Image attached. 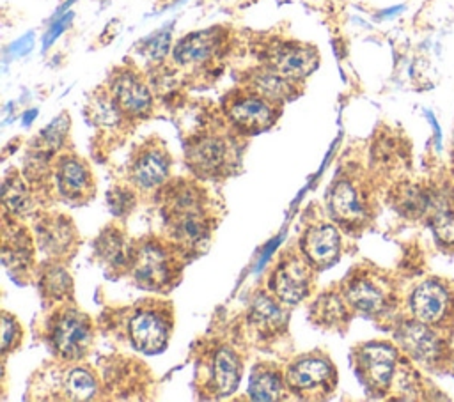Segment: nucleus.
Returning a JSON list of instances; mask_svg holds the SVG:
<instances>
[{"label": "nucleus", "mask_w": 454, "mask_h": 402, "mask_svg": "<svg viewBox=\"0 0 454 402\" xmlns=\"http://www.w3.org/2000/svg\"><path fill=\"white\" fill-rule=\"evenodd\" d=\"M186 260L168 237L145 236L137 239L129 276L144 290L168 292L179 283Z\"/></svg>", "instance_id": "f257e3e1"}, {"label": "nucleus", "mask_w": 454, "mask_h": 402, "mask_svg": "<svg viewBox=\"0 0 454 402\" xmlns=\"http://www.w3.org/2000/svg\"><path fill=\"white\" fill-rule=\"evenodd\" d=\"M44 342L57 361H82L94 342V322L71 301L57 305L44 322Z\"/></svg>", "instance_id": "f03ea898"}, {"label": "nucleus", "mask_w": 454, "mask_h": 402, "mask_svg": "<svg viewBox=\"0 0 454 402\" xmlns=\"http://www.w3.org/2000/svg\"><path fill=\"white\" fill-rule=\"evenodd\" d=\"M174 328L172 303L145 298L128 308L126 335L135 351L145 354L161 352L170 340Z\"/></svg>", "instance_id": "7ed1b4c3"}, {"label": "nucleus", "mask_w": 454, "mask_h": 402, "mask_svg": "<svg viewBox=\"0 0 454 402\" xmlns=\"http://www.w3.org/2000/svg\"><path fill=\"white\" fill-rule=\"evenodd\" d=\"M30 393H41V398L92 400L99 395V377L82 361H59L34 377Z\"/></svg>", "instance_id": "20e7f679"}, {"label": "nucleus", "mask_w": 454, "mask_h": 402, "mask_svg": "<svg viewBox=\"0 0 454 402\" xmlns=\"http://www.w3.org/2000/svg\"><path fill=\"white\" fill-rule=\"evenodd\" d=\"M287 391L303 400H323L337 386V368L321 351L296 356L284 370Z\"/></svg>", "instance_id": "39448f33"}, {"label": "nucleus", "mask_w": 454, "mask_h": 402, "mask_svg": "<svg viewBox=\"0 0 454 402\" xmlns=\"http://www.w3.org/2000/svg\"><path fill=\"white\" fill-rule=\"evenodd\" d=\"M243 374V359L238 351L222 342H213L197 365L200 391L209 398H222L236 391Z\"/></svg>", "instance_id": "423d86ee"}, {"label": "nucleus", "mask_w": 454, "mask_h": 402, "mask_svg": "<svg viewBox=\"0 0 454 402\" xmlns=\"http://www.w3.org/2000/svg\"><path fill=\"white\" fill-rule=\"evenodd\" d=\"M340 287L355 312H362L369 317H381L395 305L390 282L369 267L353 269Z\"/></svg>", "instance_id": "0eeeda50"}, {"label": "nucleus", "mask_w": 454, "mask_h": 402, "mask_svg": "<svg viewBox=\"0 0 454 402\" xmlns=\"http://www.w3.org/2000/svg\"><path fill=\"white\" fill-rule=\"evenodd\" d=\"M326 209L332 221L348 232H358L371 220L369 195L349 175H340L333 181L326 193Z\"/></svg>", "instance_id": "6e6552de"}, {"label": "nucleus", "mask_w": 454, "mask_h": 402, "mask_svg": "<svg viewBox=\"0 0 454 402\" xmlns=\"http://www.w3.org/2000/svg\"><path fill=\"white\" fill-rule=\"evenodd\" d=\"M316 273L301 251H286L268 276V290L286 305H298L312 294Z\"/></svg>", "instance_id": "1a4fd4ad"}, {"label": "nucleus", "mask_w": 454, "mask_h": 402, "mask_svg": "<svg viewBox=\"0 0 454 402\" xmlns=\"http://www.w3.org/2000/svg\"><path fill=\"white\" fill-rule=\"evenodd\" d=\"M184 161L197 179L213 181L231 174L236 166V152L225 138L202 135L186 143Z\"/></svg>", "instance_id": "9d476101"}, {"label": "nucleus", "mask_w": 454, "mask_h": 402, "mask_svg": "<svg viewBox=\"0 0 454 402\" xmlns=\"http://www.w3.org/2000/svg\"><path fill=\"white\" fill-rule=\"evenodd\" d=\"M353 356L355 370L367 390L387 393L397 372V349L387 342H365L353 349Z\"/></svg>", "instance_id": "9b49d317"}, {"label": "nucleus", "mask_w": 454, "mask_h": 402, "mask_svg": "<svg viewBox=\"0 0 454 402\" xmlns=\"http://www.w3.org/2000/svg\"><path fill=\"white\" fill-rule=\"evenodd\" d=\"M172 158L167 147L151 138L140 143L128 161V181L138 191H158L170 179Z\"/></svg>", "instance_id": "f8f14e48"}, {"label": "nucleus", "mask_w": 454, "mask_h": 402, "mask_svg": "<svg viewBox=\"0 0 454 402\" xmlns=\"http://www.w3.org/2000/svg\"><path fill=\"white\" fill-rule=\"evenodd\" d=\"M163 223L167 232L165 237H168L184 253L186 259H192L207 248L213 236L215 218L209 209L188 211L165 214Z\"/></svg>", "instance_id": "ddd939ff"}, {"label": "nucleus", "mask_w": 454, "mask_h": 402, "mask_svg": "<svg viewBox=\"0 0 454 402\" xmlns=\"http://www.w3.org/2000/svg\"><path fill=\"white\" fill-rule=\"evenodd\" d=\"M34 239L46 259L62 262L73 257L80 244L73 220L62 213H39L34 221Z\"/></svg>", "instance_id": "4468645a"}, {"label": "nucleus", "mask_w": 454, "mask_h": 402, "mask_svg": "<svg viewBox=\"0 0 454 402\" xmlns=\"http://www.w3.org/2000/svg\"><path fill=\"white\" fill-rule=\"evenodd\" d=\"M55 182L59 195L73 205L87 204L96 195V182L90 166L80 156L59 154L55 159Z\"/></svg>", "instance_id": "2eb2a0df"}, {"label": "nucleus", "mask_w": 454, "mask_h": 402, "mask_svg": "<svg viewBox=\"0 0 454 402\" xmlns=\"http://www.w3.org/2000/svg\"><path fill=\"white\" fill-rule=\"evenodd\" d=\"M135 244L137 239H129L126 230L121 225H106L98 237L94 239V257L103 266V269L119 278L122 274H129L133 259H135Z\"/></svg>", "instance_id": "dca6fc26"}, {"label": "nucleus", "mask_w": 454, "mask_h": 402, "mask_svg": "<svg viewBox=\"0 0 454 402\" xmlns=\"http://www.w3.org/2000/svg\"><path fill=\"white\" fill-rule=\"evenodd\" d=\"M289 312L286 303L273 296L270 290H257L247 310V324L259 340L273 342L284 336L287 329Z\"/></svg>", "instance_id": "f3484780"}, {"label": "nucleus", "mask_w": 454, "mask_h": 402, "mask_svg": "<svg viewBox=\"0 0 454 402\" xmlns=\"http://www.w3.org/2000/svg\"><path fill=\"white\" fill-rule=\"evenodd\" d=\"M340 234L333 221L309 223L298 243V250L316 271L332 267L340 259Z\"/></svg>", "instance_id": "a211bd4d"}, {"label": "nucleus", "mask_w": 454, "mask_h": 402, "mask_svg": "<svg viewBox=\"0 0 454 402\" xmlns=\"http://www.w3.org/2000/svg\"><path fill=\"white\" fill-rule=\"evenodd\" d=\"M225 112L231 122L245 135H255L271 128L278 117L275 101L255 90L231 99Z\"/></svg>", "instance_id": "6ab92c4d"}, {"label": "nucleus", "mask_w": 454, "mask_h": 402, "mask_svg": "<svg viewBox=\"0 0 454 402\" xmlns=\"http://www.w3.org/2000/svg\"><path fill=\"white\" fill-rule=\"evenodd\" d=\"M18 218L4 216L2 230V260L12 276L27 280L34 269V243L30 230L16 221Z\"/></svg>", "instance_id": "aec40b11"}, {"label": "nucleus", "mask_w": 454, "mask_h": 402, "mask_svg": "<svg viewBox=\"0 0 454 402\" xmlns=\"http://www.w3.org/2000/svg\"><path fill=\"white\" fill-rule=\"evenodd\" d=\"M268 67L286 76L287 80L298 81L307 78L317 66V53L312 46L301 43H277L268 50Z\"/></svg>", "instance_id": "412c9836"}, {"label": "nucleus", "mask_w": 454, "mask_h": 402, "mask_svg": "<svg viewBox=\"0 0 454 402\" xmlns=\"http://www.w3.org/2000/svg\"><path fill=\"white\" fill-rule=\"evenodd\" d=\"M452 306V296L438 280H426L419 283L410 298V308L413 317L429 326H438L445 322L454 310Z\"/></svg>", "instance_id": "4be33fe9"}, {"label": "nucleus", "mask_w": 454, "mask_h": 402, "mask_svg": "<svg viewBox=\"0 0 454 402\" xmlns=\"http://www.w3.org/2000/svg\"><path fill=\"white\" fill-rule=\"evenodd\" d=\"M110 92L126 117H147L153 108V96L144 80L131 69H121L114 74Z\"/></svg>", "instance_id": "5701e85b"}, {"label": "nucleus", "mask_w": 454, "mask_h": 402, "mask_svg": "<svg viewBox=\"0 0 454 402\" xmlns=\"http://www.w3.org/2000/svg\"><path fill=\"white\" fill-rule=\"evenodd\" d=\"M395 340L408 356L422 363H436L443 356V342L429 328V324L419 319L404 321L395 329Z\"/></svg>", "instance_id": "b1692460"}, {"label": "nucleus", "mask_w": 454, "mask_h": 402, "mask_svg": "<svg viewBox=\"0 0 454 402\" xmlns=\"http://www.w3.org/2000/svg\"><path fill=\"white\" fill-rule=\"evenodd\" d=\"M355 308L348 301L340 285H332L323 290L310 305L309 317L316 326L325 329H346Z\"/></svg>", "instance_id": "393cba45"}, {"label": "nucleus", "mask_w": 454, "mask_h": 402, "mask_svg": "<svg viewBox=\"0 0 454 402\" xmlns=\"http://www.w3.org/2000/svg\"><path fill=\"white\" fill-rule=\"evenodd\" d=\"M37 285L46 305H62L73 299V276L62 260L46 259L37 269Z\"/></svg>", "instance_id": "a878e982"}, {"label": "nucleus", "mask_w": 454, "mask_h": 402, "mask_svg": "<svg viewBox=\"0 0 454 402\" xmlns=\"http://www.w3.org/2000/svg\"><path fill=\"white\" fill-rule=\"evenodd\" d=\"M222 44L218 30H202L193 32L183 37L172 51L174 60L179 66H199L213 58Z\"/></svg>", "instance_id": "bb28decb"}, {"label": "nucleus", "mask_w": 454, "mask_h": 402, "mask_svg": "<svg viewBox=\"0 0 454 402\" xmlns=\"http://www.w3.org/2000/svg\"><path fill=\"white\" fill-rule=\"evenodd\" d=\"M287 384L284 370L275 363H257L248 379V397L252 400H280L286 397Z\"/></svg>", "instance_id": "cd10ccee"}, {"label": "nucleus", "mask_w": 454, "mask_h": 402, "mask_svg": "<svg viewBox=\"0 0 454 402\" xmlns=\"http://www.w3.org/2000/svg\"><path fill=\"white\" fill-rule=\"evenodd\" d=\"M35 195L32 184L20 175L16 170H11L2 184V204L7 216L25 218L35 209Z\"/></svg>", "instance_id": "c85d7f7f"}, {"label": "nucleus", "mask_w": 454, "mask_h": 402, "mask_svg": "<svg viewBox=\"0 0 454 402\" xmlns=\"http://www.w3.org/2000/svg\"><path fill=\"white\" fill-rule=\"evenodd\" d=\"M390 204L404 218H419L429 207V195L420 184L399 182L390 191Z\"/></svg>", "instance_id": "c756f323"}, {"label": "nucleus", "mask_w": 454, "mask_h": 402, "mask_svg": "<svg viewBox=\"0 0 454 402\" xmlns=\"http://www.w3.org/2000/svg\"><path fill=\"white\" fill-rule=\"evenodd\" d=\"M291 81L293 80H287L286 76L278 74L277 71L266 67L262 71L254 73L250 85H252V90L262 94L264 97H268L275 103H282L284 99H287L293 94Z\"/></svg>", "instance_id": "7c9ffc66"}, {"label": "nucleus", "mask_w": 454, "mask_h": 402, "mask_svg": "<svg viewBox=\"0 0 454 402\" xmlns=\"http://www.w3.org/2000/svg\"><path fill=\"white\" fill-rule=\"evenodd\" d=\"M89 117L90 120L99 126V128H112L117 129L121 128L122 119L126 117V113L121 110V106L117 104L115 97L110 94H98L92 97V101L89 103Z\"/></svg>", "instance_id": "2f4dec72"}, {"label": "nucleus", "mask_w": 454, "mask_h": 402, "mask_svg": "<svg viewBox=\"0 0 454 402\" xmlns=\"http://www.w3.org/2000/svg\"><path fill=\"white\" fill-rule=\"evenodd\" d=\"M137 188L131 184H115L106 193V204L115 218H126L137 207Z\"/></svg>", "instance_id": "473e14b6"}, {"label": "nucleus", "mask_w": 454, "mask_h": 402, "mask_svg": "<svg viewBox=\"0 0 454 402\" xmlns=\"http://www.w3.org/2000/svg\"><path fill=\"white\" fill-rule=\"evenodd\" d=\"M67 129H69V119H67L66 113H62L48 128H44L39 133V136L34 138L32 145L46 149V151L57 154V151H60V147H62V143H64V140L67 136Z\"/></svg>", "instance_id": "72a5a7b5"}, {"label": "nucleus", "mask_w": 454, "mask_h": 402, "mask_svg": "<svg viewBox=\"0 0 454 402\" xmlns=\"http://www.w3.org/2000/svg\"><path fill=\"white\" fill-rule=\"evenodd\" d=\"M23 340V329L21 324L18 322V319L9 313V312H2V354H9L12 351H16L20 347Z\"/></svg>", "instance_id": "f704fd0d"}, {"label": "nucleus", "mask_w": 454, "mask_h": 402, "mask_svg": "<svg viewBox=\"0 0 454 402\" xmlns=\"http://www.w3.org/2000/svg\"><path fill=\"white\" fill-rule=\"evenodd\" d=\"M433 232L436 239L445 246H454V211L442 209L436 211L431 220Z\"/></svg>", "instance_id": "c9c22d12"}, {"label": "nucleus", "mask_w": 454, "mask_h": 402, "mask_svg": "<svg viewBox=\"0 0 454 402\" xmlns=\"http://www.w3.org/2000/svg\"><path fill=\"white\" fill-rule=\"evenodd\" d=\"M168 46H170V32L163 30L142 43V53L145 58L153 62H160L168 53Z\"/></svg>", "instance_id": "e433bc0d"}, {"label": "nucleus", "mask_w": 454, "mask_h": 402, "mask_svg": "<svg viewBox=\"0 0 454 402\" xmlns=\"http://www.w3.org/2000/svg\"><path fill=\"white\" fill-rule=\"evenodd\" d=\"M71 18H73V12H67V16H66L64 19H60V21H59V25H55V27L50 30V34H48V37H46V46H48V44H51V41H53V39L62 32V27H66V23H67Z\"/></svg>", "instance_id": "4c0bfd02"}, {"label": "nucleus", "mask_w": 454, "mask_h": 402, "mask_svg": "<svg viewBox=\"0 0 454 402\" xmlns=\"http://www.w3.org/2000/svg\"><path fill=\"white\" fill-rule=\"evenodd\" d=\"M452 375H454V361H452Z\"/></svg>", "instance_id": "58836bf2"}]
</instances>
